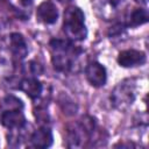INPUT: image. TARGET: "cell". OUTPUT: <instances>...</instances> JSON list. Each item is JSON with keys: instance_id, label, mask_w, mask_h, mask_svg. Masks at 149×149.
<instances>
[{"instance_id": "cell-1", "label": "cell", "mask_w": 149, "mask_h": 149, "mask_svg": "<svg viewBox=\"0 0 149 149\" xmlns=\"http://www.w3.org/2000/svg\"><path fill=\"white\" fill-rule=\"evenodd\" d=\"M63 28L65 34L77 41H81L86 37L87 30L85 27V15L79 7H69L64 12Z\"/></svg>"}, {"instance_id": "cell-2", "label": "cell", "mask_w": 149, "mask_h": 149, "mask_svg": "<svg viewBox=\"0 0 149 149\" xmlns=\"http://www.w3.org/2000/svg\"><path fill=\"white\" fill-rule=\"evenodd\" d=\"M52 50V63L58 71H68L72 66V56L74 48L64 40H52L50 42Z\"/></svg>"}, {"instance_id": "cell-3", "label": "cell", "mask_w": 149, "mask_h": 149, "mask_svg": "<svg viewBox=\"0 0 149 149\" xmlns=\"http://www.w3.org/2000/svg\"><path fill=\"white\" fill-rule=\"evenodd\" d=\"M86 78L88 83L94 87H100L106 84L107 73L104 65H101L98 62H92L86 66L85 70Z\"/></svg>"}, {"instance_id": "cell-4", "label": "cell", "mask_w": 149, "mask_h": 149, "mask_svg": "<svg viewBox=\"0 0 149 149\" xmlns=\"http://www.w3.org/2000/svg\"><path fill=\"white\" fill-rule=\"evenodd\" d=\"M146 62V55L139 50H125L121 51L118 56V63L123 68H133L137 65H142Z\"/></svg>"}, {"instance_id": "cell-5", "label": "cell", "mask_w": 149, "mask_h": 149, "mask_svg": "<svg viewBox=\"0 0 149 149\" xmlns=\"http://www.w3.org/2000/svg\"><path fill=\"white\" fill-rule=\"evenodd\" d=\"M1 123L8 129H20L26 125V118L21 109H7L1 114Z\"/></svg>"}, {"instance_id": "cell-6", "label": "cell", "mask_w": 149, "mask_h": 149, "mask_svg": "<svg viewBox=\"0 0 149 149\" xmlns=\"http://www.w3.org/2000/svg\"><path fill=\"white\" fill-rule=\"evenodd\" d=\"M36 17L38 21L45 23V24H51L55 23L58 19V9L56 5L51 1H43L36 10Z\"/></svg>"}, {"instance_id": "cell-7", "label": "cell", "mask_w": 149, "mask_h": 149, "mask_svg": "<svg viewBox=\"0 0 149 149\" xmlns=\"http://www.w3.org/2000/svg\"><path fill=\"white\" fill-rule=\"evenodd\" d=\"M113 104L119 108H125L128 105H132L134 100V93L132 88L125 84H120L113 92L111 97Z\"/></svg>"}, {"instance_id": "cell-8", "label": "cell", "mask_w": 149, "mask_h": 149, "mask_svg": "<svg viewBox=\"0 0 149 149\" xmlns=\"http://www.w3.org/2000/svg\"><path fill=\"white\" fill-rule=\"evenodd\" d=\"M30 141L35 148H48L52 144V133L49 128L41 127L33 133Z\"/></svg>"}, {"instance_id": "cell-9", "label": "cell", "mask_w": 149, "mask_h": 149, "mask_svg": "<svg viewBox=\"0 0 149 149\" xmlns=\"http://www.w3.org/2000/svg\"><path fill=\"white\" fill-rule=\"evenodd\" d=\"M10 49L15 57L22 59L28 54V48L24 37L19 33H13L10 35Z\"/></svg>"}, {"instance_id": "cell-10", "label": "cell", "mask_w": 149, "mask_h": 149, "mask_svg": "<svg viewBox=\"0 0 149 149\" xmlns=\"http://www.w3.org/2000/svg\"><path fill=\"white\" fill-rule=\"evenodd\" d=\"M20 90L23 91L29 98L36 99L42 93V84L35 78H27L20 83Z\"/></svg>"}, {"instance_id": "cell-11", "label": "cell", "mask_w": 149, "mask_h": 149, "mask_svg": "<svg viewBox=\"0 0 149 149\" xmlns=\"http://www.w3.org/2000/svg\"><path fill=\"white\" fill-rule=\"evenodd\" d=\"M149 15H148V10L144 8H136L132 12L130 16H129V22L128 24L130 27H137L140 24H143L148 21Z\"/></svg>"}, {"instance_id": "cell-12", "label": "cell", "mask_w": 149, "mask_h": 149, "mask_svg": "<svg viewBox=\"0 0 149 149\" xmlns=\"http://www.w3.org/2000/svg\"><path fill=\"white\" fill-rule=\"evenodd\" d=\"M3 105L6 106V109H22L23 105H22V101L15 97H7L5 100H3Z\"/></svg>"}, {"instance_id": "cell-13", "label": "cell", "mask_w": 149, "mask_h": 149, "mask_svg": "<svg viewBox=\"0 0 149 149\" xmlns=\"http://www.w3.org/2000/svg\"><path fill=\"white\" fill-rule=\"evenodd\" d=\"M33 1H34V0H20V2H21L22 5H26V6H27V5H30Z\"/></svg>"}, {"instance_id": "cell-14", "label": "cell", "mask_w": 149, "mask_h": 149, "mask_svg": "<svg viewBox=\"0 0 149 149\" xmlns=\"http://www.w3.org/2000/svg\"><path fill=\"white\" fill-rule=\"evenodd\" d=\"M135 1L139 3H142V5H147V2H148V0H135Z\"/></svg>"}, {"instance_id": "cell-15", "label": "cell", "mask_w": 149, "mask_h": 149, "mask_svg": "<svg viewBox=\"0 0 149 149\" xmlns=\"http://www.w3.org/2000/svg\"><path fill=\"white\" fill-rule=\"evenodd\" d=\"M59 2H66V1H70V0H58Z\"/></svg>"}, {"instance_id": "cell-16", "label": "cell", "mask_w": 149, "mask_h": 149, "mask_svg": "<svg viewBox=\"0 0 149 149\" xmlns=\"http://www.w3.org/2000/svg\"><path fill=\"white\" fill-rule=\"evenodd\" d=\"M112 1H113V2H115V3H116V2H119V1H120V0H112Z\"/></svg>"}]
</instances>
